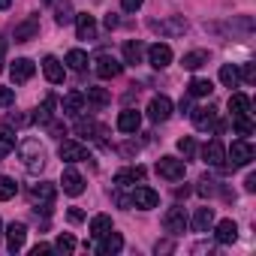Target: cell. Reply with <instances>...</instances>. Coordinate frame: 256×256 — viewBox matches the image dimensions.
I'll return each mask as SVG.
<instances>
[{
  "label": "cell",
  "instance_id": "6da1fadb",
  "mask_svg": "<svg viewBox=\"0 0 256 256\" xmlns=\"http://www.w3.org/2000/svg\"><path fill=\"white\" fill-rule=\"evenodd\" d=\"M18 157L24 160V169L34 172V175L46 169V148L36 139H22L18 142Z\"/></svg>",
  "mask_w": 256,
  "mask_h": 256
},
{
  "label": "cell",
  "instance_id": "7a4b0ae2",
  "mask_svg": "<svg viewBox=\"0 0 256 256\" xmlns=\"http://www.w3.org/2000/svg\"><path fill=\"white\" fill-rule=\"evenodd\" d=\"M184 172H187V166H184V160H178V157H160V160H157V175H163L166 181H181Z\"/></svg>",
  "mask_w": 256,
  "mask_h": 256
},
{
  "label": "cell",
  "instance_id": "3957f363",
  "mask_svg": "<svg viewBox=\"0 0 256 256\" xmlns=\"http://www.w3.org/2000/svg\"><path fill=\"white\" fill-rule=\"evenodd\" d=\"M163 229L169 232V235H184V229H187V214H184V208L181 205H175V208H169L166 214H163Z\"/></svg>",
  "mask_w": 256,
  "mask_h": 256
},
{
  "label": "cell",
  "instance_id": "277c9868",
  "mask_svg": "<svg viewBox=\"0 0 256 256\" xmlns=\"http://www.w3.org/2000/svg\"><path fill=\"white\" fill-rule=\"evenodd\" d=\"M94 70H96V76L100 78H118L120 76V70H124V64L118 60V58H112V54H96V60H94Z\"/></svg>",
  "mask_w": 256,
  "mask_h": 256
},
{
  "label": "cell",
  "instance_id": "5b68a950",
  "mask_svg": "<svg viewBox=\"0 0 256 256\" xmlns=\"http://www.w3.org/2000/svg\"><path fill=\"white\" fill-rule=\"evenodd\" d=\"M253 157H256V151H253V145H250L247 139L232 142V148H229V160H232V166H250Z\"/></svg>",
  "mask_w": 256,
  "mask_h": 256
},
{
  "label": "cell",
  "instance_id": "8992f818",
  "mask_svg": "<svg viewBox=\"0 0 256 256\" xmlns=\"http://www.w3.org/2000/svg\"><path fill=\"white\" fill-rule=\"evenodd\" d=\"M58 154H60V160H66V163L90 160V157H88V148H84L82 142H72V139H64V142H60V148H58Z\"/></svg>",
  "mask_w": 256,
  "mask_h": 256
},
{
  "label": "cell",
  "instance_id": "52a82bcc",
  "mask_svg": "<svg viewBox=\"0 0 256 256\" xmlns=\"http://www.w3.org/2000/svg\"><path fill=\"white\" fill-rule=\"evenodd\" d=\"M54 196H58V187L48 184V181L30 187V202H34V205H42V211H48V205L54 202Z\"/></svg>",
  "mask_w": 256,
  "mask_h": 256
},
{
  "label": "cell",
  "instance_id": "ba28073f",
  "mask_svg": "<svg viewBox=\"0 0 256 256\" xmlns=\"http://www.w3.org/2000/svg\"><path fill=\"white\" fill-rule=\"evenodd\" d=\"M190 118H193V126H196V130H214V124H217V108H214V106H199V108L190 112Z\"/></svg>",
  "mask_w": 256,
  "mask_h": 256
},
{
  "label": "cell",
  "instance_id": "9c48e42d",
  "mask_svg": "<svg viewBox=\"0 0 256 256\" xmlns=\"http://www.w3.org/2000/svg\"><path fill=\"white\" fill-rule=\"evenodd\" d=\"M148 118L154 120V124H163V120H169L172 118V100L169 96H154L151 100V106H148Z\"/></svg>",
  "mask_w": 256,
  "mask_h": 256
},
{
  "label": "cell",
  "instance_id": "30bf717a",
  "mask_svg": "<svg viewBox=\"0 0 256 256\" xmlns=\"http://www.w3.org/2000/svg\"><path fill=\"white\" fill-rule=\"evenodd\" d=\"M148 64H151L154 70H166V66L172 64V48H169L166 42H154V46L148 48Z\"/></svg>",
  "mask_w": 256,
  "mask_h": 256
},
{
  "label": "cell",
  "instance_id": "8fae6325",
  "mask_svg": "<svg viewBox=\"0 0 256 256\" xmlns=\"http://www.w3.org/2000/svg\"><path fill=\"white\" fill-rule=\"evenodd\" d=\"M202 160H205L208 166H217V169H220V166L226 163V148H223V142H220V139H211V142L202 148Z\"/></svg>",
  "mask_w": 256,
  "mask_h": 256
},
{
  "label": "cell",
  "instance_id": "7c38bea8",
  "mask_svg": "<svg viewBox=\"0 0 256 256\" xmlns=\"http://www.w3.org/2000/svg\"><path fill=\"white\" fill-rule=\"evenodd\" d=\"M36 34H40V18L30 16V18H24L22 24H16L12 40H16V42H30V40H36Z\"/></svg>",
  "mask_w": 256,
  "mask_h": 256
},
{
  "label": "cell",
  "instance_id": "4fadbf2b",
  "mask_svg": "<svg viewBox=\"0 0 256 256\" xmlns=\"http://www.w3.org/2000/svg\"><path fill=\"white\" fill-rule=\"evenodd\" d=\"M60 184H64V193H70V196H82V193H84V178H82L72 166H66V169H64Z\"/></svg>",
  "mask_w": 256,
  "mask_h": 256
},
{
  "label": "cell",
  "instance_id": "5bb4252c",
  "mask_svg": "<svg viewBox=\"0 0 256 256\" xmlns=\"http://www.w3.org/2000/svg\"><path fill=\"white\" fill-rule=\"evenodd\" d=\"M151 28L160 30V34H166V36H181V34L187 30V22H184L181 16H172V18H166V22H151Z\"/></svg>",
  "mask_w": 256,
  "mask_h": 256
},
{
  "label": "cell",
  "instance_id": "9a60e30c",
  "mask_svg": "<svg viewBox=\"0 0 256 256\" xmlns=\"http://www.w3.org/2000/svg\"><path fill=\"white\" fill-rule=\"evenodd\" d=\"M133 205L142 208V211H151V208L160 205V196H157L151 187H136V190H133Z\"/></svg>",
  "mask_w": 256,
  "mask_h": 256
},
{
  "label": "cell",
  "instance_id": "2e32d148",
  "mask_svg": "<svg viewBox=\"0 0 256 256\" xmlns=\"http://www.w3.org/2000/svg\"><path fill=\"white\" fill-rule=\"evenodd\" d=\"M142 126V114L136 112V108H124L120 114H118V130L120 133H136Z\"/></svg>",
  "mask_w": 256,
  "mask_h": 256
},
{
  "label": "cell",
  "instance_id": "e0dca14e",
  "mask_svg": "<svg viewBox=\"0 0 256 256\" xmlns=\"http://www.w3.org/2000/svg\"><path fill=\"white\" fill-rule=\"evenodd\" d=\"M34 72H36V66H34V60H28V58H18V60L10 66V76H12V82H16V84H22V82L34 78Z\"/></svg>",
  "mask_w": 256,
  "mask_h": 256
},
{
  "label": "cell",
  "instance_id": "ac0fdd59",
  "mask_svg": "<svg viewBox=\"0 0 256 256\" xmlns=\"http://www.w3.org/2000/svg\"><path fill=\"white\" fill-rule=\"evenodd\" d=\"M24 238H28V226L12 220V223L6 226V241H10V250H12V253H18V250L24 247Z\"/></svg>",
  "mask_w": 256,
  "mask_h": 256
},
{
  "label": "cell",
  "instance_id": "d6986e66",
  "mask_svg": "<svg viewBox=\"0 0 256 256\" xmlns=\"http://www.w3.org/2000/svg\"><path fill=\"white\" fill-rule=\"evenodd\" d=\"M136 181H145V169H142V166H130V169L114 172V184H118V187H130V184H136Z\"/></svg>",
  "mask_w": 256,
  "mask_h": 256
},
{
  "label": "cell",
  "instance_id": "ffe728a7",
  "mask_svg": "<svg viewBox=\"0 0 256 256\" xmlns=\"http://www.w3.org/2000/svg\"><path fill=\"white\" fill-rule=\"evenodd\" d=\"M76 30H78V40H94V36H96V22H94V16L78 12V16H76Z\"/></svg>",
  "mask_w": 256,
  "mask_h": 256
},
{
  "label": "cell",
  "instance_id": "44dd1931",
  "mask_svg": "<svg viewBox=\"0 0 256 256\" xmlns=\"http://www.w3.org/2000/svg\"><path fill=\"white\" fill-rule=\"evenodd\" d=\"M42 72H46V78H48L52 84H60V82H64V64H60L58 58H52V54L42 60Z\"/></svg>",
  "mask_w": 256,
  "mask_h": 256
},
{
  "label": "cell",
  "instance_id": "7402d4cb",
  "mask_svg": "<svg viewBox=\"0 0 256 256\" xmlns=\"http://www.w3.org/2000/svg\"><path fill=\"white\" fill-rule=\"evenodd\" d=\"M214 238H217L220 244H232V241L238 238V226H235V220H220L217 229H214Z\"/></svg>",
  "mask_w": 256,
  "mask_h": 256
},
{
  "label": "cell",
  "instance_id": "603a6c76",
  "mask_svg": "<svg viewBox=\"0 0 256 256\" xmlns=\"http://www.w3.org/2000/svg\"><path fill=\"white\" fill-rule=\"evenodd\" d=\"M120 247H124V238L118 235V232H106L102 238H100V253H106V256H112V253H120Z\"/></svg>",
  "mask_w": 256,
  "mask_h": 256
},
{
  "label": "cell",
  "instance_id": "cb8c5ba5",
  "mask_svg": "<svg viewBox=\"0 0 256 256\" xmlns=\"http://www.w3.org/2000/svg\"><path fill=\"white\" fill-rule=\"evenodd\" d=\"M229 114H250V96L247 94H229Z\"/></svg>",
  "mask_w": 256,
  "mask_h": 256
},
{
  "label": "cell",
  "instance_id": "d4e9b609",
  "mask_svg": "<svg viewBox=\"0 0 256 256\" xmlns=\"http://www.w3.org/2000/svg\"><path fill=\"white\" fill-rule=\"evenodd\" d=\"M211 226H214V208H199L193 214V229L196 232H208Z\"/></svg>",
  "mask_w": 256,
  "mask_h": 256
},
{
  "label": "cell",
  "instance_id": "484cf974",
  "mask_svg": "<svg viewBox=\"0 0 256 256\" xmlns=\"http://www.w3.org/2000/svg\"><path fill=\"white\" fill-rule=\"evenodd\" d=\"M142 58H145V46L139 40H130L124 46V60L126 64H142Z\"/></svg>",
  "mask_w": 256,
  "mask_h": 256
},
{
  "label": "cell",
  "instance_id": "4316f807",
  "mask_svg": "<svg viewBox=\"0 0 256 256\" xmlns=\"http://www.w3.org/2000/svg\"><path fill=\"white\" fill-rule=\"evenodd\" d=\"M205 64H208V52H202V48L187 52V54L181 58V66H184V70H199V66H205Z\"/></svg>",
  "mask_w": 256,
  "mask_h": 256
},
{
  "label": "cell",
  "instance_id": "83f0119b",
  "mask_svg": "<svg viewBox=\"0 0 256 256\" xmlns=\"http://www.w3.org/2000/svg\"><path fill=\"white\" fill-rule=\"evenodd\" d=\"M84 108V94L82 90H70L66 96H64V112L66 114H78Z\"/></svg>",
  "mask_w": 256,
  "mask_h": 256
},
{
  "label": "cell",
  "instance_id": "f1b7e54d",
  "mask_svg": "<svg viewBox=\"0 0 256 256\" xmlns=\"http://www.w3.org/2000/svg\"><path fill=\"white\" fill-rule=\"evenodd\" d=\"M16 151V136H12V126H0V157H6Z\"/></svg>",
  "mask_w": 256,
  "mask_h": 256
},
{
  "label": "cell",
  "instance_id": "f546056e",
  "mask_svg": "<svg viewBox=\"0 0 256 256\" xmlns=\"http://www.w3.org/2000/svg\"><path fill=\"white\" fill-rule=\"evenodd\" d=\"M84 100H90L94 106H100V108H102V106H108V102H112V94H108L106 88L90 84V88H88V94H84Z\"/></svg>",
  "mask_w": 256,
  "mask_h": 256
},
{
  "label": "cell",
  "instance_id": "4dcf8cb0",
  "mask_svg": "<svg viewBox=\"0 0 256 256\" xmlns=\"http://www.w3.org/2000/svg\"><path fill=\"white\" fill-rule=\"evenodd\" d=\"M106 232H112V217H108V214H96V217L90 220V235H94V238H102Z\"/></svg>",
  "mask_w": 256,
  "mask_h": 256
},
{
  "label": "cell",
  "instance_id": "1f68e13d",
  "mask_svg": "<svg viewBox=\"0 0 256 256\" xmlns=\"http://www.w3.org/2000/svg\"><path fill=\"white\" fill-rule=\"evenodd\" d=\"M76 133H78V136H88V139H94V136H102L106 130H102L100 124H94V120H84V118H82V120L76 124Z\"/></svg>",
  "mask_w": 256,
  "mask_h": 256
},
{
  "label": "cell",
  "instance_id": "d6a6232c",
  "mask_svg": "<svg viewBox=\"0 0 256 256\" xmlns=\"http://www.w3.org/2000/svg\"><path fill=\"white\" fill-rule=\"evenodd\" d=\"M187 90H190V96H211L214 84H211L208 78H193V82L187 84Z\"/></svg>",
  "mask_w": 256,
  "mask_h": 256
},
{
  "label": "cell",
  "instance_id": "836d02e7",
  "mask_svg": "<svg viewBox=\"0 0 256 256\" xmlns=\"http://www.w3.org/2000/svg\"><path fill=\"white\" fill-rule=\"evenodd\" d=\"M66 64H70V70L82 72V70L88 66V54H84L82 48H72V52H66Z\"/></svg>",
  "mask_w": 256,
  "mask_h": 256
},
{
  "label": "cell",
  "instance_id": "e575fe53",
  "mask_svg": "<svg viewBox=\"0 0 256 256\" xmlns=\"http://www.w3.org/2000/svg\"><path fill=\"white\" fill-rule=\"evenodd\" d=\"M18 193V184L10 178V175H4V178H0V202H6V199H12Z\"/></svg>",
  "mask_w": 256,
  "mask_h": 256
},
{
  "label": "cell",
  "instance_id": "d590c367",
  "mask_svg": "<svg viewBox=\"0 0 256 256\" xmlns=\"http://www.w3.org/2000/svg\"><path fill=\"white\" fill-rule=\"evenodd\" d=\"M232 126H235V133H238V136H250V133H253V120H250V114H238V118H232Z\"/></svg>",
  "mask_w": 256,
  "mask_h": 256
},
{
  "label": "cell",
  "instance_id": "8d00e7d4",
  "mask_svg": "<svg viewBox=\"0 0 256 256\" xmlns=\"http://www.w3.org/2000/svg\"><path fill=\"white\" fill-rule=\"evenodd\" d=\"M52 108H54V96H46L42 108L34 112V120H36V124H48V120H52Z\"/></svg>",
  "mask_w": 256,
  "mask_h": 256
},
{
  "label": "cell",
  "instance_id": "74e56055",
  "mask_svg": "<svg viewBox=\"0 0 256 256\" xmlns=\"http://www.w3.org/2000/svg\"><path fill=\"white\" fill-rule=\"evenodd\" d=\"M220 82H223L226 88H235V84H238V70H235L232 64H223V66H220Z\"/></svg>",
  "mask_w": 256,
  "mask_h": 256
},
{
  "label": "cell",
  "instance_id": "f35d334b",
  "mask_svg": "<svg viewBox=\"0 0 256 256\" xmlns=\"http://www.w3.org/2000/svg\"><path fill=\"white\" fill-rule=\"evenodd\" d=\"M196 193H199V196H214V193H217V181H214V178H208V175H205V178H199Z\"/></svg>",
  "mask_w": 256,
  "mask_h": 256
},
{
  "label": "cell",
  "instance_id": "ab89813d",
  "mask_svg": "<svg viewBox=\"0 0 256 256\" xmlns=\"http://www.w3.org/2000/svg\"><path fill=\"white\" fill-rule=\"evenodd\" d=\"M54 250H60V253H72L76 250V238L72 235H58V241H54Z\"/></svg>",
  "mask_w": 256,
  "mask_h": 256
},
{
  "label": "cell",
  "instance_id": "60d3db41",
  "mask_svg": "<svg viewBox=\"0 0 256 256\" xmlns=\"http://www.w3.org/2000/svg\"><path fill=\"white\" fill-rule=\"evenodd\" d=\"M178 151L184 154V160H190V157H193V151H196V142H193L190 136H184V139H178Z\"/></svg>",
  "mask_w": 256,
  "mask_h": 256
},
{
  "label": "cell",
  "instance_id": "b9f144b4",
  "mask_svg": "<svg viewBox=\"0 0 256 256\" xmlns=\"http://www.w3.org/2000/svg\"><path fill=\"white\" fill-rule=\"evenodd\" d=\"M12 102H16V90L0 84V108H6V106H12Z\"/></svg>",
  "mask_w": 256,
  "mask_h": 256
},
{
  "label": "cell",
  "instance_id": "7bdbcfd3",
  "mask_svg": "<svg viewBox=\"0 0 256 256\" xmlns=\"http://www.w3.org/2000/svg\"><path fill=\"white\" fill-rule=\"evenodd\" d=\"M72 18H76V16H72V10H70V6H66V4H64V6H60V10H58V16H54V22H58V24H60V28H64V24H70V22H72Z\"/></svg>",
  "mask_w": 256,
  "mask_h": 256
},
{
  "label": "cell",
  "instance_id": "ee69618b",
  "mask_svg": "<svg viewBox=\"0 0 256 256\" xmlns=\"http://www.w3.org/2000/svg\"><path fill=\"white\" fill-rule=\"evenodd\" d=\"M30 120H34V114H10L6 124H10V126H28Z\"/></svg>",
  "mask_w": 256,
  "mask_h": 256
},
{
  "label": "cell",
  "instance_id": "f6af8a7d",
  "mask_svg": "<svg viewBox=\"0 0 256 256\" xmlns=\"http://www.w3.org/2000/svg\"><path fill=\"white\" fill-rule=\"evenodd\" d=\"M238 78H244V82H247V84H250V82H253V78H256V70H253V64H244V70H241V72H238Z\"/></svg>",
  "mask_w": 256,
  "mask_h": 256
},
{
  "label": "cell",
  "instance_id": "bcb514c9",
  "mask_svg": "<svg viewBox=\"0 0 256 256\" xmlns=\"http://www.w3.org/2000/svg\"><path fill=\"white\" fill-rule=\"evenodd\" d=\"M145 4V0H120V6H124V12H136L139 6Z\"/></svg>",
  "mask_w": 256,
  "mask_h": 256
},
{
  "label": "cell",
  "instance_id": "7dc6e473",
  "mask_svg": "<svg viewBox=\"0 0 256 256\" xmlns=\"http://www.w3.org/2000/svg\"><path fill=\"white\" fill-rule=\"evenodd\" d=\"M70 220H72V223H82V220H84V211H82V208H70Z\"/></svg>",
  "mask_w": 256,
  "mask_h": 256
},
{
  "label": "cell",
  "instance_id": "c3c4849f",
  "mask_svg": "<svg viewBox=\"0 0 256 256\" xmlns=\"http://www.w3.org/2000/svg\"><path fill=\"white\" fill-rule=\"evenodd\" d=\"M118 24H120V22H118V16H114V12H112V16H106V28H108V30H114Z\"/></svg>",
  "mask_w": 256,
  "mask_h": 256
},
{
  "label": "cell",
  "instance_id": "681fc988",
  "mask_svg": "<svg viewBox=\"0 0 256 256\" xmlns=\"http://www.w3.org/2000/svg\"><path fill=\"white\" fill-rule=\"evenodd\" d=\"M244 190H247V193H253V190H256V175H247V181H244Z\"/></svg>",
  "mask_w": 256,
  "mask_h": 256
},
{
  "label": "cell",
  "instance_id": "f907efd6",
  "mask_svg": "<svg viewBox=\"0 0 256 256\" xmlns=\"http://www.w3.org/2000/svg\"><path fill=\"white\" fill-rule=\"evenodd\" d=\"M172 250V241H157V253H169Z\"/></svg>",
  "mask_w": 256,
  "mask_h": 256
},
{
  "label": "cell",
  "instance_id": "816d5d0a",
  "mask_svg": "<svg viewBox=\"0 0 256 256\" xmlns=\"http://www.w3.org/2000/svg\"><path fill=\"white\" fill-rule=\"evenodd\" d=\"M40 253H52V247H48V244H36V247H34V256H40Z\"/></svg>",
  "mask_w": 256,
  "mask_h": 256
},
{
  "label": "cell",
  "instance_id": "f5cc1de1",
  "mask_svg": "<svg viewBox=\"0 0 256 256\" xmlns=\"http://www.w3.org/2000/svg\"><path fill=\"white\" fill-rule=\"evenodd\" d=\"M178 108H181V114H187V112H190V100H187V96H184V100H181V106H178Z\"/></svg>",
  "mask_w": 256,
  "mask_h": 256
},
{
  "label": "cell",
  "instance_id": "db71d44e",
  "mask_svg": "<svg viewBox=\"0 0 256 256\" xmlns=\"http://www.w3.org/2000/svg\"><path fill=\"white\" fill-rule=\"evenodd\" d=\"M12 6V0H0V10H10Z\"/></svg>",
  "mask_w": 256,
  "mask_h": 256
},
{
  "label": "cell",
  "instance_id": "11a10c76",
  "mask_svg": "<svg viewBox=\"0 0 256 256\" xmlns=\"http://www.w3.org/2000/svg\"><path fill=\"white\" fill-rule=\"evenodd\" d=\"M0 72H4V60H0Z\"/></svg>",
  "mask_w": 256,
  "mask_h": 256
},
{
  "label": "cell",
  "instance_id": "9f6ffc18",
  "mask_svg": "<svg viewBox=\"0 0 256 256\" xmlns=\"http://www.w3.org/2000/svg\"><path fill=\"white\" fill-rule=\"evenodd\" d=\"M42 4H54V0H42Z\"/></svg>",
  "mask_w": 256,
  "mask_h": 256
},
{
  "label": "cell",
  "instance_id": "6f0895ef",
  "mask_svg": "<svg viewBox=\"0 0 256 256\" xmlns=\"http://www.w3.org/2000/svg\"><path fill=\"white\" fill-rule=\"evenodd\" d=\"M0 229H4V223H0Z\"/></svg>",
  "mask_w": 256,
  "mask_h": 256
}]
</instances>
